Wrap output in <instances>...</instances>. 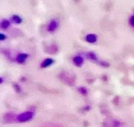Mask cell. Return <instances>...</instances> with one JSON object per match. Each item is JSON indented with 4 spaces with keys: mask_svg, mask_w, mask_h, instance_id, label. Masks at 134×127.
<instances>
[{
    "mask_svg": "<svg viewBox=\"0 0 134 127\" xmlns=\"http://www.w3.org/2000/svg\"><path fill=\"white\" fill-rule=\"evenodd\" d=\"M0 27L2 29H6L10 27V21L7 20H3L0 23Z\"/></svg>",
    "mask_w": 134,
    "mask_h": 127,
    "instance_id": "ba28073f",
    "label": "cell"
},
{
    "mask_svg": "<svg viewBox=\"0 0 134 127\" xmlns=\"http://www.w3.org/2000/svg\"><path fill=\"white\" fill-rule=\"evenodd\" d=\"M73 62L75 63V65H77V66H81V65H82V63H83V59H82V57L77 56V57H74Z\"/></svg>",
    "mask_w": 134,
    "mask_h": 127,
    "instance_id": "5b68a950",
    "label": "cell"
},
{
    "mask_svg": "<svg viewBox=\"0 0 134 127\" xmlns=\"http://www.w3.org/2000/svg\"><path fill=\"white\" fill-rule=\"evenodd\" d=\"M129 23H130V24H131L132 26H134V15L130 17Z\"/></svg>",
    "mask_w": 134,
    "mask_h": 127,
    "instance_id": "30bf717a",
    "label": "cell"
},
{
    "mask_svg": "<svg viewBox=\"0 0 134 127\" xmlns=\"http://www.w3.org/2000/svg\"><path fill=\"white\" fill-rule=\"evenodd\" d=\"M87 57L89 58L92 60H96V56L94 53H92V52H89L87 53Z\"/></svg>",
    "mask_w": 134,
    "mask_h": 127,
    "instance_id": "9c48e42d",
    "label": "cell"
},
{
    "mask_svg": "<svg viewBox=\"0 0 134 127\" xmlns=\"http://www.w3.org/2000/svg\"><path fill=\"white\" fill-rule=\"evenodd\" d=\"M57 27H58V23H57V21H56L55 20H52V21L49 23V24H48V26H47V30H48V31H49V32H53V31H54L57 28Z\"/></svg>",
    "mask_w": 134,
    "mask_h": 127,
    "instance_id": "7a4b0ae2",
    "label": "cell"
},
{
    "mask_svg": "<svg viewBox=\"0 0 134 127\" xmlns=\"http://www.w3.org/2000/svg\"><path fill=\"white\" fill-rule=\"evenodd\" d=\"M79 91L81 92L82 93H83V94H86V89L85 88H83V87H82V88H80V89H79Z\"/></svg>",
    "mask_w": 134,
    "mask_h": 127,
    "instance_id": "8fae6325",
    "label": "cell"
},
{
    "mask_svg": "<svg viewBox=\"0 0 134 127\" xmlns=\"http://www.w3.org/2000/svg\"><path fill=\"white\" fill-rule=\"evenodd\" d=\"M6 39V36L2 33V34H0V40H4Z\"/></svg>",
    "mask_w": 134,
    "mask_h": 127,
    "instance_id": "7c38bea8",
    "label": "cell"
},
{
    "mask_svg": "<svg viewBox=\"0 0 134 127\" xmlns=\"http://www.w3.org/2000/svg\"><path fill=\"white\" fill-rule=\"evenodd\" d=\"M53 60L52 59H49V58L46 59V60H45L42 63L41 67H42V68H46V67L51 65L52 64H53Z\"/></svg>",
    "mask_w": 134,
    "mask_h": 127,
    "instance_id": "52a82bcc",
    "label": "cell"
},
{
    "mask_svg": "<svg viewBox=\"0 0 134 127\" xmlns=\"http://www.w3.org/2000/svg\"><path fill=\"white\" fill-rule=\"evenodd\" d=\"M32 115H33L32 112H25L19 115L18 118H17V119L20 122H25V121L29 120L31 118H32Z\"/></svg>",
    "mask_w": 134,
    "mask_h": 127,
    "instance_id": "6da1fadb",
    "label": "cell"
},
{
    "mask_svg": "<svg viewBox=\"0 0 134 127\" xmlns=\"http://www.w3.org/2000/svg\"><path fill=\"white\" fill-rule=\"evenodd\" d=\"M11 21L14 24H21L22 22V19L19 17V16H17V15H13L12 17H11Z\"/></svg>",
    "mask_w": 134,
    "mask_h": 127,
    "instance_id": "8992f818",
    "label": "cell"
},
{
    "mask_svg": "<svg viewBox=\"0 0 134 127\" xmlns=\"http://www.w3.org/2000/svg\"><path fill=\"white\" fill-rule=\"evenodd\" d=\"M27 57H28V54L21 53V54H19L18 56H17L16 60H17V62H19L20 64H23L25 61V60L27 59Z\"/></svg>",
    "mask_w": 134,
    "mask_h": 127,
    "instance_id": "277c9868",
    "label": "cell"
},
{
    "mask_svg": "<svg viewBox=\"0 0 134 127\" xmlns=\"http://www.w3.org/2000/svg\"><path fill=\"white\" fill-rule=\"evenodd\" d=\"M86 40L89 43H94V42H96L97 37H96V35H94V34H89L88 35H86Z\"/></svg>",
    "mask_w": 134,
    "mask_h": 127,
    "instance_id": "3957f363",
    "label": "cell"
}]
</instances>
